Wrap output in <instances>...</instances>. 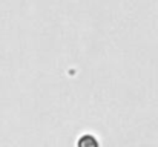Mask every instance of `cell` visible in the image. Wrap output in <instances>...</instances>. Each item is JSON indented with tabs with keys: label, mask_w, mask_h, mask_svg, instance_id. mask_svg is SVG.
I'll return each instance as SVG.
<instances>
[{
	"label": "cell",
	"mask_w": 158,
	"mask_h": 147,
	"mask_svg": "<svg viewBox=\"0 0 158 147\" xmlns=\"http://www.w3.org/2000/svg\"><path fill=\"white\" fill-rule=\"evenodd\" d=\"M77 147H98V143H97V140L92 135H83L78 140Z\"/></svg>",
	"instance_id": "1"
}]
</instances>
